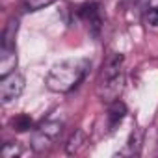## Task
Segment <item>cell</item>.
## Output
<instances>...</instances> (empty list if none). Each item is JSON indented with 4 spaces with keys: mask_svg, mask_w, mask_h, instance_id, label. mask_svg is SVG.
<instances>
[{
    "mask_svg": "<svg viewBox=\"0 0 158 158\" xmlns=\"http://www.w3.org/2000/svg\"><path fill=\"white\" fill-rule=\"evenodd\" d=\"M141 151V130H134L125 145V149L121 151V154H128V156H136Z\"/></svg>",
    "mask_w": 158,
    "mask_h": 158,
    "instance_id": "cell-8",
    "label": "cell"
},
{
    "mask_svg": "<svg viewBox=\"0 0 158 158\" xmlns=\"http://www.w3.org/2000/svg\"><path fill=\"white\" fill-rule=\"evenodd\" d=\"M89 65H91V61L86 58L63 60L48 71L45 84L54 93H69L84 80Z\"/></svg>",
    "mask_w": 158,
    "mask_h": 158,
    "instance_id": "cell-1",
    "label": "cell"
},
{
    "mask_svg": "<svg viewBox=\"0 0 158 158\" xmlns=\"http://www.w3.org/2000/svg\"><path fill=\"white\" fill-rule=\"evenodd\" d=\"M76 13H78V17L86 23L88 30L93 35H99V32L102 28V17H101V8H99L97 2H86V4H82L80 8H78Z\"/></svg>",
    "mask_w": 158,
    "mask_h": 158,
    "instance_id": "cell-5",
    "label": "cell"
},
{
    "mask_svg": "<svg viewBox=\"0 0 158 158\" xmlns=\"http://www.w3.org/2000/svg\"><path fill=\"white\" fill-rule=\"evenodd\" d=\"M26 80L21 73H10L6 76H0V101L2 102H11L19 99L24 91Z\"/></svg>",
    "mask_w": 158,
    "mask_h": 158,
    "instance_id": "cell-4",
    "label": "cell"
},
{
    "mask_svg": "<svg viewBox=\"0 0 158 158\" xmlns=\"http://www.w3.org/2000/svg\"><path fill=\"white\" fill-rule=\"evenodd\" d=\"M21 152H23V147H21L19 141H8L2 147V156L4 158H15V156H21Z\"/></svg>",
    "mask_w": 158,
    "mask_h": 158,
    "instance_id": "cell-11",
    "label": "cell"
},
{
    "mask_svg": "<svg viewBox=\"0 0 158 158\" xmlns=\"http://www.w3.org/2000/svg\"><path fill=\"white\" fill-rule=\"evenodd\" d=\"M143 21H145V24H149V26H158V6H156V8H149V10L143 13Z\"/></svg>",
    "mask_w": 158,
    "mask_h": 158,
    "instance_id": "cell-13",
    "label": "cell"
},
{
    "mask_svg": "<svg viewBox=\"0 0 158 158\" xmlns=\"http://www.w3.org/2000/svg\"><path fill=\"white\" fill-rule=\"evenodd\" d=\"M15 67H17V52H15V47L2 45V48H0V76H6V74L13 73Z\"/></svg>",
    "mask_w": 158,
    "mask_h": 158,
    "instance_id": "cell-6",
    "label": "cell"
},
{
    "mask_svg": "<svg viewBox=\"0 0 158 158\" xmlns=\"http://www.w3.org/2000/svg\"><path fill=\"white\" fill-rule=\"evenodd\" d=\"M123 61H125L123 54L112 52L106 58V61L102 63V71L99 76V86H97V93H99L101 101L114 102L123 93V88H125Z\"/></svg>",
    "mask_w": 158,
    "mask_h": 158,
    "instance_id": "cell-2",
    "label": "cell"
},
{
    "mask_svg": "<svg viewBox=\"0 0 158 158\" xmlns=\"http://www.w3.org/2000/svg\"><path fill=\"white\" fill-rule=\"evenodd\" d=\"M32 125H34V121H32V117L26 115V114L15 115V117L10 121V127H11L15 132H26V130L32 128Z\"/></svg>",
    "mask_w": 158,
    "mask_h": 158,
    "instance_id": "cell-9",
    "label": "cell"
},
{
    "mask_svg": "<svg viewBox=\"0 0 158 158\" xmlns=\"http://www.w3.org/2000/svg\"><path fill=\"white\" fill-rule=\"evenodd\" d=\"M61 128L63 125L60 121H45L32 136V149L35 152H47L61 134Z\"/></svg>",
    "mask_w": 158,
    "mask_h": 158,
    "instance_id": "cell-3",
    "label": "cell"
},
{
    "mask_svg": "<svg viewBox=\"0 0 158 158\" xmlns=\"http://www.w3.org/2000/svg\"><path fill=\"white\" fill-rule=\"evenodd\" d=\"M147 4H149V0H130V6H132L134 10H139L141 13H145V11L149 10Z\"/></svg>",
    "mask_w": 158,
    "mask_h": 158,
    "instance_id": "cell-14",
    "label": "cell"
},
{
    "mask_svg": "<svg viewBox=\"0 0 158 158\" xmlns=\"http://www.w3.org/2000/svg\"><path fill=\"white\" fill-rule=\"evenodd\" d=\"M54 2H56V0H24V8L28 11H39L43 8L54 4Z\"/></svg>",
    "mask_w": 158,
    "mask_h": 158,
    "instance_id": "cell-12",
    "label": "cell"
},
{
    "mask_svg": "<svg viewBox=\"0 0 158 158\" xmlns=\"http://www.w3.org/2000/svg\"><path fill=\"white\" fill-rule=\"evenodd\" d=\"M84 143H86V134H84L82 130H76V132L71 136V139L67 141V154L78 152V151L84 147Z\"/></svg>",
    "mask_w": 158,
    "mask_h": 158,
    "instance_id": "cell-10",
    "label": "cell"
},
{
    "mask_svg": "<svg viewBox=\"0 0 158 158\" xmlns=\"http://www.w3.org/2000/svg\"><path fill=\"white\" fill-rule=\"evenodd\" d=\"M125 115H127V106H125V102H121L119 99L114 101V102H110V108H108V128L114 130V128L125 119Z\"/></svg>",
    "mask_w": 158,
    "mask_h": 158,
    "instance_id": "cell-7",
    "label": "cell"
}]
</instances>
